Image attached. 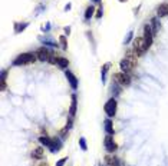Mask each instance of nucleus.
<instances>
[{
	"label": "nucleus",
	"mask_w": 168,
	"mask_h": 166,
	"mask_svg": "<svg viewBox=\"0 0 168 166\" xmlns=\"http://www.w3.org/2000/svg\"><path fill=\"white\" fill-rule=\"evenodd\" d=\"M37 59V56L35 53H22V55H19L15 59L13 65L15 66H22V65H29V63H33L35 60Z\"/></svg>",
	"instance_id": "f257e3e1"
},
{
	"label": "nucleus",
	"mask_w": 168,
	"mask_h": 166,
	"mask_svg": "<svg viewBox=\"0 0 168 166\" xmlns=\"http://www.w3.org/2000/svg\"><path fill=\"white\" fill-rule=\"evenodd\" d=\"M37 59L40 60V62H50V60L55 57V53L50 50V49H46V47H42L37 50L36 53Z\"/></svg>",
	"instance_id": "f03ea898"
},
{
	"label": "nucleus",
	"mask_w": 168,
	"mask_h": 166,
	"mask_svg": "<svg viewBox=\"0 0 168 166\" xmlns=\"http://www.w3.org/2000/svg\"><path fill=\"white\" fill-rule=\"evenodd\" d=\"M148 49L145 46V42H144V37H137L134 40V52L138 56H142L147 52Z\"/></svg>",
	"instance_id": "7ed1b4c3"
},
{
	"label": "nucleus",
	"mask_w": 168,
	"mask_h": 166,
	"mask_svg": "<svg viewBox=\"0 0 168 166\" xmlns=\"http://www.w3.org/2000/svg\"><path fill=\"white\" fill-rule=\"evenodd\" d=\"M142 37H144L147 49H149L154 40V33H152V29H151V25H145V27H144V36Z\"/></svg>",
	"instance_id": "20e7f679"
},
{
	"label": "nucleus",
	"mask_w": 168,
	"mask_h": 166,
	"mask_svg": "<svg viewBox=\"0 0 168 166\" xmlns=\"http://www.w3.org/2000/svg\"><path fill=\"white\" fill-rule=\"evenodd\" d=\"M104 110H105V113L108 114L109 118H114V116H115V113H116V100L114 99V97L109 99L108 102L105 103Z\"/></svg>",
	"instance_id": "39448f33"
},
{
	"label": "nucleus",
	"mask_w": 168,
	"mask_h": 166,
	"mask_svg": "<svg viewBox=\"0 0 168 166\" xmlns=\"http://www.w3.org/2000/svg\"><path fill=\"white\" fill-rule=\"evenodd\" d=\"M114 80L121 86H128L131 83V78L128 76L127 73H124V72H119V73L114 74Z\"/></svg>",
	"instance_id": "423d86ee"
},
{
	"label": "nucleus",
	"mask_w": 168,
	"mask_h": 166,
	"mask_svg": "<svg viewBox=\"0 0 168 166\" xmlns=\"http://www.w3.org/2000/svg\"><path fill=\"white\" fill-rule=\"evenodd\" d=\"M104 145H105V149H106V152H109V153H114V152L118 149V145L114 142V137H112V135H106V137H105V140H104Z\"/></svg>",
	"instance_id": "0eeeda50"
},
{
	"label": "nucleus",
	"mask_w": 168,
	"mask_h": 166,
	"mask_svg": "<svg viewBox=\"0 0 168 166\" xmlns=\"http://www.w3.org/2000/svg\"><path fill=\"white\" fill-rule=\"evenodd\" d=\"M50 63L59 66L60 69H65V67H68V65H69V60H68L66 57H62V56H55V57L50 60Z\"/></svg>",
	"instance_id": "6e6552de"
},
{
	"label": "nucleus",
	"mask_w": 168,
	"mask_h": 166,
	"mask_svg": "<svg viewBox=\"0 0 168 166\" xmlns=\"http://www.w3.org/2000/svg\"><path fill=\"white\" fill-rule=\"evenodd\" d=\"M65 76H66L68 82L71 83V87L73 89V90H76V89H78V79H76V76H75L72 72H69V70L65 72Z\"/></svg>",
	"instance_id": "1a4fd4ad"
},
{
	"label": "nucleus",
	"mask_w": 168,
	"mask_h": 166,
	"mask_svg": "<svg viewBox=\"0 0 168 166\" xmlns=\"http://www.w3.org/2000/svg\"><path fill=\"white\" fill-rule=\"evenodd\" d=\"M119 67H121V72H124V73H128L132 67H134V65L129 62V60L125 57V59H122L121 60V63H119Z\"/></svg>",
	"instance_id": "9d476101"
},
{
	"label": "nucleus",
	"mask_w": 168,
	"mask_h": 166,
	"mask_svg": "<svg viewBox=\"0 0 168 166\" xmlns=\"http://www.w3.org/2000/svg\"><path fill=\"white\" fill-rule=\"evenodd\" d=\"M76 107H78V99H76V95H72L71 109H69V118H75V114H76Z\"/></svg>",
	"instance_id": "9b49d317"
},
{
	"label": "nucleus",
	"mask_w": 168,
	"mask_h": 166,
	"mask_svg": "<svg viewBox=\"0 0 168 166\" xmlns=\"http://www.w3.org/2000/svg\"><path fill=\"white\" fill-rule=\"evenodd\" d=\"M60 148H62V142H60L59 139H52V145H50V152L52 153H58V152L60 150Z\"/></svg>",
	"instance_id": "f8f14e48"
},
{
	"label": "nucleus",
	"mask_w": 168,
	"mask_h": 166,
	"mask_svg": "<svg viewBox=\"0 0 168 166\" xmlns=\"http://www.w3.org/2000/svg\"><path fill=\"white\" fill-rule=\"evenodd\" d=\"M105 162H106V165L108 166H121L119 160H118L115 156H112V155L105 156Z\"/></svg>",
	"instance_id": "ddd939ff"
},
{
	"label": "nucleus",
	"mask_w": 168,
	"mask_h": 166,
	"mask_svg": "<svg viewBox=\"0 0 168 166\" xmlns=\"http://www.w3.org/2000/svg\"><path fill=\"white\" fill-rule=\"evenodd\" d=\"M157 13H158V17H165V16H168V3L161 4L160 7H158Z\"/></svg>",
	"instance_id": "4468645a"
},
{
	"label": "nucleus",
	"mask_w": 168,
	"mask_h": 166,
	"mask_svg": "<svg viewBox=\"0 0 168 166\" xmlns=\"http://www.w3.org/2000/svg\"><path fill=\"white\" fill-rule=\"evenodd\" d=\"M104 126H105V130L108 135H114V126H112V120L111 119H106L104 122Z\"/></svg>",
	"instance_id": "2eb2a0df"
},
{
	"label": "nucleus",
	"mask_w": 168,
	"mask_h": 166,
	"mask_svg": "<svg viewBox=\"0 0 168 166\" xmlns=\"http://www.w3.org/2000/svg\"><path fill=\"white\" fill-rule=\"evenodd\" d=\"M39 142H40V145L46 146V148H50V145H52V139H50V137H48L46 135H45V136L39 137Z\"/></svg>",
	"instance_id": "dca6fc26"
},
{
	"label": "nucleus",
	"mask_w": 168,
	"mask_h": 166,
	"mask_svg": "<svg viewBox=\"0 0 168 166\" xmlns=\"http://www.w3.org/2000/svg\"><path fill=\"white\" fill-rule=\"evenodd\" d=\"M32 158L33 159H42L43 158V149L42 148H36L32 150Z\"/></svg>",
	"instance_id": "f3484780"
},
{
	"label": "nucleus",
	"mask_w": 168,
	"mask_h": 166,
	"mask_svg": "<svg viewBox=\"0 0 168 166\" xmlns=\"http://www.w3.org/2000/svg\"><path fill=\"white\" fill-rule=\"evenodd\" d=\"M40 42L42 43H45L46 46H50V47H56V46H58V42L50 40V39H46V37H40Z\"/></svg>",
	"instance_id": "a211bd4d"
},
{
	"label": "nucleus",
	"mask_w": 168,
	"mask_h": 166,
	"mask_svg": "<svg viewBox=\"0 0 168 166\" xmlns=\"http://www.w3.org/2000/svg\"><path fill=\"white\" fill-rule=\"evenodd\" d=\"M109 67H111V63H106V65H104V67H102V72H101V76H102V82H106V72L109 70Z\"/></svg>",
	"instance_id": "6ab92c4d"
},
{
	"label": "nucleus",
	"mask_w": 168,
	"mask_h": 166,
	"mask_svg": "<svg viewBox=\"0 0 168 166\" xmlns=\"http://www.w3.org/2000/svg\"><path fill=\"white\" fill-rule=\"evenodd\" d=\"M15 33H20V32H23V30L27 27V23H16L15 25Z\"/></svg>",
	"instance_id": "aec40b11"
},
{
	"label": "nucleus",
	"mask_w": 168,
	"mask_h": 166,
	"mask_svg": "<svg viewBox=\"0 0 168 166\" xmlns=\"http://www.w3.org/2000/svg\"><path fill=\"white\" fill-rule=\"evenodd\" d=\"M93 13H95V7H93V6H89V7L86 9V11H85V19H86V20H89V19L93 16Z\"/></svg>",
	"instance_id": "412c9836"
},
{
	"label": "nucleus",
	"mask_w": 168,
	"mask_h": 166,
	"mask_svg": "<svg viewBox=\"0 0 168 166\" xmlns=\"http://www.w3.org/2000/svg\"><path fill=\"white\" fill-rule=\"evenodd\" d=\"M158 27H160V25H158V19H157V17L152 19V22H151V29H152V33H154V34L157 33Z\"/></svg>",
	"instance_id": "4be33fe9"
},
{
	"label": "nucleus",
	"mask_w": 168,
	"mask_h": 166,
	"mask_svg": "<svg viewBox=\"0 0 168 166\" xmlns=\"http://www.w3.org/2000/svg\"><path fill=\"white\" fill-rule=\"evenodd\" d=\"M59 40H60V47L63 49V50H68V43H66V37H65V36H60V37H59Z\"/></svg>",
	"instance_id": "5701e85b"
},
{
	"label": "nucleus",
	"mask_w": 168,
	"mask_h": 166,
	"mask_svg": "<svg viewBox=\"0 0 168 166\" xmlns=\"http://www.w3.org/2000/svg\"><path fill=\"white\" fill-rule=\"evenodd\" d=\"M79 146H81V149H82L83 152L88 150V146H86V139H85V137H81V139H79Z\"/></svg>",
	"instance_id": "b1692460"
},
{
	"label": "nucleus",
	"mask_w": 168,
	"mask_h": 166,
	"mask_svg": "<svg viewBox=\"0 0 168 166\" xmlns=\"http://www.w3.org/2000/svg\"><path fill=\"white\" fill-rule=\"evenodd\" d=\"M132 36H134V32H132V30H129V32H128V34H127V37H125V40H124V43H125V44L129 43V42L132 40Z\"/></svg>",
	"instance_id": "393cba45"
},
{
	"label": "nucleus",
	"mask_w": 168,
	"mask_h": 166,
	"mask_svg": "<svg viewBox=\"0 0 168 166\" xmlns=\"http://www.w3.org/2000/svg\"><path fill=\"white\" fill-rule=\"evenodd\" d=\"M66 160H68V158H62V159H59V160L56 162V166H63Z\"/></svg>",
	"instance_id": "a878e982"
},
{
	"label": "nucleus",
	"mask_w": 168,
	"mask_h": 166,
	"mask_svg": "<svg viewBox=\"0 0 168 166\" xmlns=\"http://www.w3.org/2000/svg\"><path fill=\"white\" fill-rule=\"evenodd\" d=\"M102 13H104V11H102V9H98V11H96V17H98V19H101V17H102Z\"/></svg>",
	"instance_id": "bb28decb"
},
{
	"label": "nucleus",
	"mask_w": 168,
	"mask_h": 166,
	"mask_svg": "<svg viewBox=\"0 0 168 166\" xmlns=\"http://www.w3.org/2000/svg\"><path fill=\"white\" fill-rule=\"evenodd\" d=\"M42 29H43V30H46V32H48V30L50 29V25H49V23H46V26H43V27H42Z\"/></svg>",
	"instance_id": "cd10ccee"
},
{
	"label": "nucleus",
	"mask_w": 168,
	"mask_h": 166,
	"mask_svg": "<svg viewBox=\"0 0 168 166\" xmlns=\"http://www.w3.org/2000/svg\"><path fill=\"white\" fill-rule=\"evenodd\" d=\"M39 166H48V165H46V163H40V165H39Z\"/></svg>",
	"instance_id": "c85d7f7f"
},
{
	"label": "nucleus",
	"mask_w": 168,
	"mask_h": 166,
	"mask_svg": "<svg viewBox=\"0 0 168 166\" xmlns=\"http://www.w3.org/2000/svg\"><path fill=\"white\" fill-rule=\"evenodd\" d=\"M93 2H96V3H99V2H101V0H93Z\"/></svg>",
	"instance_id": "c756f323"
},
{
	"label": "nucleus",
	"mask_w": 168,
	"mask_h": 166,
	"mask_svg": "<svg viewBox=\"0 0 168 166\" xmlns=\"http://www.w3.org/2000/svg\"><path fill=\"white\" fill-rule=\"evenodd\" d=\"M119 2H127V0H119Z\"/></svg>",
	"instance_id": "7c9ffc66"
}]
</instances>
